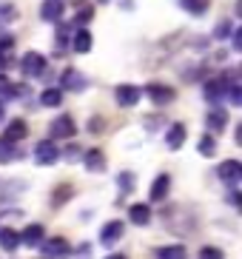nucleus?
<instances>
[{"label": "nucleus", "mask_w": 242, "mask_h": 259, "mask_svg": "<svg viewBox=\"0 0 242 259\" xmlns=\"http://www.w3.org/2000/svg\"><path fill=\"white\" fill-rule=\"evenodd\" d=\"M57 157H60V151H57V145L52 140H40L34 145V160H37V165H52V162H57Z\"/></svg>", "instance_id": "nucleus-1"}, {"label": "nucleus", "mask_w": 242, "mask_h": 259, "mask_svg": "<svg viewBox=\"0 0 242 259\" xmlns=\"http://www.w3.org/2000/svg\"><path fill=\"white\" fill-rule=\"evenodd\" d=\"M68 256H71V248L60 236H54V239H49L43 245V259H68Z\"/></svg>", "instance_id": "nucleus-2"}, {"label": "nucleus", "mask_w": 242, "mask_h": 259, "mask_svg": "<svg viewBox=\"0 0 242 259\" xmlns=\"http://www.w3.org/2000/svg\"><path fill=\"white\" fill-rule=\"evenodd\" d=\"M23 71L29 77H43L46 74V57L37 52H29L26 57H23Z\"/></svg>", "instance_id": "nucleus-3"}, {"label": "nucleus", "mask_w": 242, "mask_h": 259, "mask_svg": "<svg viewBox=\"0 0 242 259\" xmlns=\"http://www.w3.org/2000/svg\"><path fill=\"white\" fill-rule=\"evenodd\" d=\"M60 89L63 92H83L86 89V77L80 74L77 69H66L60 77Z\"/></svg>", "instance_id": "nucleus-4"}, {"label": "nucleus", "mask_w": 242, "mask_h": 259, "mask_svg": "<svg viewBox=\"0 0 242 259\" xmlns=\"http://www.w3.org/2000/svg\"><path fill=\"white\" fill-rule=\"evenodd\" d=\"M217 174H220V180H225V183L236 185V183L242 180V165H239L236 160H225V162H220Z\"/></svg>", "instance_id": "nucleus-5"}, {"label": "nucleus", "mask_w": 242, "mask_h": 259, "mask_svg": "<svg viewBox=\"0 0 242 259\" xmlns=\"http://www.w3.org/2000/svg\"><path fill=\"white\" fill-rule=\"evenodd\" d=\"M77 134V125L71 117H57L52 122V137H60V140H71Z\"/></svg>", "instance_id": "nucleus-6"}, {"label": "nucleus", "mask_w": 242, "mask_h": 259, "mask_svg": "<svg viewBox=\"0 0 242 259\" xmlns=\"http://www.w3.org/2000/svg\"><path fill=\"white\" fill-rule=\"evenodd\" d=\"M148 97H151V103H157V106H166V103H171L177 94H174V89H171V85L151 83V85H148Z\"/></svg>", "instance_id": "nucleus-7"}, {"label": "nucleus", "mask_w": 242, "mask_h": 259, "mask_svg": "<svg viewBox=\"0 0 242 259\" xmlns=\"http://www.w3.org/2000/svg\"><path fill=\"white\" fill-rule=\"evenodd\" d=\"M120 236H123V222L114 220V222H106V225H103V231H100V242H103V245H114Z\"/></svg>", "instance_id": "nucleus-8"}, {"label": "nucleus", "mask_w": 242, "mask_h": 259, "mask_svg": "<svg viewBox=\"0 0 242 259\" xmlns=\"http://www.w3.org/2000/svg\"><path fill=\"white\" fill-rule=\"evenodd\" d=\"M168 188H171V177H168V174H159L157 180H154L151 191H148V199H151V202H159V199H166Z\"/></svg>", "instance_id": "nucleus-9"}, {"label": "nucleus", "mask_w": 242, "mask_h": 259, "mask_svg": "<svg viewBox=\"0 0 242 259\" xmlns=\"http://www.w3.org/2000/svg\"><path fill=\"white\" fill-rule=\"evenodd\" d=\"M140 89L137 85H117V103L120 106H137L140 103Z\"/></svg>", "instance_id": "nucleus-10"}, {"label": "nucleus", "mask_w": 242, "mask_h": 259, "mask_svg": "<svg viewBox=\"0 0 242 259\" xmlns=\"http://www.w3.org/2000/svg\"><path fill=\"white\" fill-rule=\"evenodd\" d=\"M129 220L134 225H148L151 222V208L145 205V202H137V205L129 208Z\"/></svg>", "instance_id": "nucleus-11"}, {"label": "nucleus", "mask_w": 242, "mask_h": 259, "mask_svg": "<svg viewBox=\"0 0 242 259\" xmlns=\"http://www.w3.org/2000/svg\"><path fill=\"white\" fill-rule=\"evenodd\" d=\"M86 168H89V171H94V174L106 171V154L100 151V148H91V151H86Z\"/></svg>", "instance_id": "nucleus-12"}, {"label": "nucleus", "mask_w": 242, "mask_h": 259, "mask_svg": "<svg viewBox=\"0 0 242 259\" xmlns=\"http://www.w3.org/2000/svg\"><path fill=\"white\" fill-rule=\"evenodd\" d=\"M26 134H29V125H26L23 120H15V122L6 128V137H3V140L15 145V143H20V140H26Z\"/></svg>", "instance_id": "nucleus-13"}, {"label": "nucleus", "mask_w": 242, "mask_h": 259, "mask_svg": "<svg viewBox=\"0 0 242 259\" xmlns=\"http://www.w3.org/2000/svg\"><path fill=\"white\" fill-rule=\"evenodd\" d=\"M60 15H63L60 0H46L43 9H40V17H43V20H60Z\"/></svg>", "instance_id": "nucleus-14"}, {"label": "nucleus", "mask_w": 242, "mask_h": 259, "mask_svg": "<svg viewBox=\"0 0 242 259\" xmlns=\"http://www.w3.org/2000/svg\"><path fill=\"white\" fill-rule=\"evenodd\" d=\"M185 143V125L182 122H174L171 128H168V148H180Z\"/></svg>", "instance_id": "nucleus-15"}, {"label": "nucleus", "mask_w": 242, "mask_h": 259, "mask_svg": "<svg viewBox=\"0 0 242 259\" xmlns=\"http://www.w3.org/2000/svg\"><path fill=\"white\" fill-rule=\"evenodd\" d=\"M17 245H20V236H17L12 228L0 231V248H3V251H15Z\"/></svg>", "instance_id": "nucleus-16"}, {"label": "nucleus", "mask_w": 242, "mask_h": 259, "mask_svg": "<svg viewBox=\"0 0 242 259\" xmlns=\"http://www.w3.org/2000/svg\"><path fill=\"white\" fill-rule=\"evenodd\" d=\"M225 94V80H211V83L205 85V100H211V103H217V100Z\"/></svg>", "instance_id": "nucleus-17"}, {"label": "nucleus", "mask_w": 242, "mask_h": 259, "mask_svg": "<svg viewBox=\"0 0 242 259\" xmlns=\"http://www.w3.org/2000/svg\"><path fill=\"white\" fill-rule=\"evenodd\" d=\"M40 239H43V225H29V228L23 231V236H20V242L31 245V248H34Z\"/></svg>", "instance_id": "nucleus-18"}, {"label": "nucleus", "mask_w": 242, "mask_h": 259, "mask_svg": "<svg viewBox=\"0 0 242 259\" xmlns=\"http://www.w3.org/2000/svg\"><path fill=\"white\" fill-rule=\"evenodd\" d=\"M205 122H208V128H211V131H225V125H228V114L222 111V108H220V111H211Z\"/></svg>", "instance_id": "nucleus-19"}, {"label": "nucleus", "mask_w": 242, "mask_h": 259, "mask_svg": "<svg viewBox=\"0 0 242 259\" xmlns=\"http://www.w3.org/2000/svg\"><path fill=\"white\" fill-rule=\"evenodd\" d=\"M40 103H43V106H49V108H57V106L63 103L60 89H46V92L40 94Z\"/></svg>", "instance_id": "nucleus-20"}, {"label": "nucleus", "mask_w": 242, "mask_h": 259, "mask_svg": "<svg viewBox=\"0 0 242 259\" xmlns=\"http://www.w3.org/2000/svg\"><path fill=\"white\" fill-rule=\"evenodd\" d=\"M74 52H80V54H86V52H91V34L86 29H80L74 34Z\"/></svg>", "instance_id": "nucleus-21"}, {"label": "nucleus", "mask_w": 242, "mask_h": 259, "mask_svg": "<svg viewBox=\"0 0 242 259\" xmlns=\"http://www.w3.org/2000/svg\"><path fill=\"white\" fill-rule=\"evenodd\" d=\"M157 259H185V248H182V245H168V248H159Z\"/></svg>", "instance_id": "nucleus-22"}, {"label": "nucleus", "mask_w": 242, "mask_h": 259, "mask_svg": "<svg viewBox=\"0 0 242 259\" xmlns=\"http://www.w3.org/2000/svg\"><path fill=\"white\" fill-rule=\"evenodd\" d=\"M180 6L191 15H205L208 12V0H180Z\"/></svg>", "instance_id": "nucleus-23"}, {"label": "nucleus", "mask_w": 242, "mask_h": 259, "mask_svg": "<svg viewBox=\"0 0 242 259\" xmlns=\"http://www.w3.org/2000/svg\"><path fill=\"white\" fill-rule=\"evenodd\" d=\"M197 148H199V154H205V157H211V154H214V148H217V143H214V137H211V134H205V137L197 143Z\"/></svg>", "instance_id": "nucleus-24"}, {"label": "nucleus", "mask_w": 242, "mask_h": 259, "mask_svg": "<svg viewBox=\"0 0 242 259\" xmlns=\"http://www.w3.org/2000/svg\"><path fill=\"white\" fill-rule=\"evenodd\" d=\"M12 157H15V145L0 140V162H12Z\"/></svg>", "instance_id": "nucleus-25"}, {"label": "nucleus", "mask_w": 242, "mask_h": 259, "mask_svg": "<svg viewBox=\"0 0 242 259\" xmlns=\"http://www.w3.org/2000/svg\"><path fill=\"white\" fill-rule=\"evenodd\" d=\"M117 183H120L123 191H134V174H131V171H123V174L117 177Z\"/></svg>", "instance_id": "nucleus-26"}, {"label": "nucleus", "mask_w": 242, "mask_h": 259, "mask_svg": "<svg viewBox=\"0 0 242 259\" xmlns=\"http://www.w3.org/2000/svg\"><path fill=\"white\" fill-rule=\"evenodd\" d=\"M68 197H71V188H68V185H63V188H57L52 194V202H54V205H60V202H66Z\"/></svg>", "instance_id": "nucleus-27"}, {"label": "nucleus", "mask_w": 242, "mask_h": 259, "mask_svg": "<svg viewBox=\"0 0 242 259\" xmlns=\"http://www.w3.org/2000/svg\"><path fill=\"white\" fill-rule=\"evenodd\" d=\"M199 259H222V251L208 245V248H203V251H199Z\"/></svg>", "instance_id": "nucleus-28"}, {"label": "nucleus", "mask_w": 242, "mask_h": 259, "mask_svg": "<svg viewBox=\"0 0 242 259\" xmlns=\"http://www.w3.org/2000/svg\"><path fill=\"white\" fill-rule=\"evenodd\" d=\"M228 94H231V103H234V106H239V103H242V89H239V85H231V92H228Z\"/></svg>", "instance_id": "nucleus-29"}, {"label": "nucleus", "mask_w": 242, "mask_h": 259, "mask_svg": "<svg viewBox=\"0 0 242 259\" xmlns=\"http://www.w3.org/2000/svg\"><path fill=\"white\" fill-rule=\"evenodd\" d=\"M228 31H231V23H225V20H222L220 26H217V29H214V34H217V37H228Z\"/></svg>", "instance_id": "nucleus-30"}, {"label": "nucleus", "mask_w": 242, "mask_h": 259, "mask_svg": "<svg viewBox=\"0 0 242 259\" xmlns=\"http://www.w3.org/2000/svg\"><path fill=\"white\" fill-rule=\"evenodd\" d=\"M89 17H91V9H86V12H80V15H77V20H74V26L86 23V20H89Z\"/></svg>", "instance_id": "nucleus-31"}, {"label": "nucleus", "mask_w": 242, "mask_h": 259, "mask_svg": "<svg viewBox=\"0 0 242 259\" xmlns=\"http://www.w3.org/2000/svg\"><path fill=\"white\" fill-rule=\"evenodd\" d=\"M106 259H129L126 253H111V256H106Z\"/></svg>", "instance_id": "nucleus-32"}, {"label": "nucleus", "mask_w": 242, "mask_h": 259, "mask_svg": "<svg viewBox=\"0 0 242 259\" xmlns=\"http://www.w3.org/2000/svg\"><path fill=\"white\" fill-rule=\"evenodd\" d=\"M6 69V54H0V71Z\"/></svg>", "instance_id": "nucleus-33"}, {"label": "nucleus", "mask_w": 242, "mask_h": 259, "mask_svg": "<svg viewBox=\"0 0 242 259\" xmlns=\"http://www.w3.org/2000/svg\"><path fill=\"white\" fill-rule=\"evenodd\" d=\"M3 117H6V111H3V103H0V122H3Z\"/></svg>", "instance_id": "nucleus-34"}]
</instances>
